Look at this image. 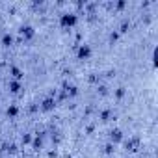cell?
Wrapping results in <instances>:
<instances>
[{
  "label": "cell",
  "instance_id": "9a60e30c",
  "mask_svg": "<svg viewBox=\"0 0 158 158\" xmlns=\"http://www.w3.org/2000/svg\"><path fill=\"white\" fill-rule=\"evenodd\" d=\"M128 30H130V21H128V19H123V21H121V24H119V30H117V32H119V35H121V34H127Z\"/></svg>",
  "mask_w": 158,
  "mask_h": 158
},
{
  "label": "cell",
  "instance_id": "7a4b0ae2",
  "mask_svg": "<svg viewBox=\"0 0 158 158\" xmlns=\"http://www.w3.org/2000/svg\"><path fill=\"white\" fill-rule=\"evenodd\" d=\"M74 48H76V60H80V61H86V60H89V58H91V54H93V50H91V47H89L88 43L76 45Z\"/></svg>",
  "mask_w": 158,
  "mask_h": 158
},
{
  "label": "cell",
  "instance_id": "f546056e",
  "mask_svg": "<svg viewBox=\"0 0 158 158\" xmlns=\"http://www.w3.org/2000/svg\"><path fill=\"white\" fill-rule=\"evenodd\" d=\"M48 158H58V151H48Z\"/></svg>",
  "mask_w": 158,
  "mask_h": 158
},
{
  "label": "cell",
  "instance_id": "9c48e42d",
  "mask_svg": "<svg viewBox=\"0 0 158 158\" xmlns=\"http://www.w3.org/2000/svg\"><path fill=\"white\" fill-rule=\"evenodd\" d=\"M10 74H11V80H19V82L24 78L23 69H21V67H17V65H10Z\"/></svg>",
  "mask_w": 158,
  "mask_h": 158
},
{
  "label": "cell",
  "instance_id": "1f68e13d",
  "mask_svg": "<svg viewBox=\"0 0 158 158\" xmlns=\"http://www.w3.org/2000/svg\"><path fill=\"white\" fill-rule=\"evenodd\" d=\"M149 6H151V2H149V0H145V2H141V8H143V10H145V8H149Z\"/></svg>",
  "mask_w": 158,
  "mask_h": 158
},
{
  "label": "cell",
  "instance_id": "7c38bea8",
  "mask_svg": "<svg viewBox=\"0 0 158 158\" xmlns=\"http://www.w3.org/2000/svg\"><path fill=\"white\" fill-rule=\"evenodd\" d=\"M61 91H65L67 93V99H76L78 95H80V89H78L76 86H73V84H69L65 89H61Z\"/></svg>",
  "mask_w": 158,
  "mask_h": 158
},
{
  "label": "cell",
  "instance_id": "cb8c5ba5",
  "mask_svg": "<svg viewBox=\"0 0 158 158\" xmlns=\"http://www.w3.org/2000/svg\"><path fill=\"white\" fill-rule=\"evenodd\" d=\"M114 152H115V145H112V143L108 141V143L104 145V154H108V156H112Z\"/></svg>",
  "mask_w": 158,
  "mask_h": 158
},
{
  "label": "cell",
  "instance_id": "7402d4cb",
  "mask_svg": "<svg viewBox=\"0 0 158 158\" xmlns=\"http://www.w3.org/2000/svg\"><path fill=\"white\" fill-rule=\"evenodd\" d=\"M125 8H127V0H117V2L114 4V10L115 11H123Z\"/></svg>",
  "mask_w": 158,
  "mask_h": 158
},
{
  "label": "cell",
  "instance_id": "484cf974",
  "mask_svg": "<svg viewBox=\"0 0 158 158\" xmlns=\"http://www.w3.org/2000/svg\"><path fill=\"white\" fill-rule=\"evenodd\" d=\"M93 112H95L93 104H88V106H86V110H84V117H89V115H91Z\"/></svg>",
  "mask_w": 158,
  "mask_h": 158
},
{
  "label": "cell",
  "instance_id": "2e32d148",
  "mask_svg": "<svg viewBox=\"0 0 158 158\" xmlns=\"http://www.w3.org/2000/svg\"><path fill=\"white\" fill-rule=\"evenodd\" d=\"M88 82H89V84H95V86H99V84H101V74H97V73H91V74L88 76Z\"/></svg>",
  "mask_w": 158,
  "mask_h": 158
},
{
  "label": "cell",
  "instance_id": "5bb4252c",
  "mask_svg": "<svg viewBox=\"0 0 158 158\" xmlns=\"http://www.w3.org/2000/svg\"><path fill=\"white\" fill-rule=\"evenodd\" d=\"M97 8H99V4H97V2H86L84 11H86L88 15H97Z\"/></svg>",
  "mask_w": 158,
  "mask_h": 158
},
{
  "label": "cell",
  "instance_id": "ba28073f",
  "mask_svg": "<svg viewBox=\"0 0 158 158\" xmlns=\"http://www.w3.org/2000/svg\"><path fill=\"white\" fill-rule=\"evenodd\" d=\"M30 145H32V149H34V151H41V149H43V145H45V132H37Z\"/></svg>",
  "mask_w": 158,
  "mask_h": 158
},
{
  "label": "cell",
  "instance_id": "52a82bcc",
  "mask_svg": "<svg viewBox=\"0 0 158 158\" xmlns=\"http://www.w3.org/2000/svg\"><path fill=\"white\" fill-rule=\"evenodd\" d=\"M112 119L115 121V119H117V115H115L110 108H104V110H101V112H99V121H101V123H110Z\"/></svg>",
  "mask_w": 158,
  "mask_h": 158
},
{
  "label": "cell",
  "instance_id": "e0dca14e",
  "mask_svg": "<svg viewBox=\"0 0 158 158\" xmlns=\"http://www.w3.org/2000/svg\"><path fill=\"white\" fill-rule=\"evenodd\" d=\"M97 93H99V97H108V86L106 84H99L97 86Z\"/></svg>",
  "mask_w": 158,
  "mask_h": 158
},
{
  "label": "cell",
  "instance_id": "8fae6325",
  "mask_svg": "<svg viewBox=\"0 0 158 158\" xmlns=\"http://www.w3.org/2000/svg\"><path fill=\"white\" fill-rule=\"evenodd\" d=\"M19 114H21V108H19L17 104H10V106L6 108V117H10V119L19 117Z\"/></svg>",
  "mask_w": 158,
  "mask_h": 158
},
{
  "label": "cell",
  "instance_id": "f1b7e54d",
  "mask_svg": "<svg viewBox=\"0 0 158 158\" xmlns=\"http://www.w3.org/2000/svg\"><path fill=\"white\" fill-rule=\"evenodd\" d=\"M104 76H106V78H114V76H115V71H114V69H110V71H108Z\"/></svg>",
  "mask_w": 158,
  "mask_h": 158
},
{
  "label": "cell",
  "instance_id": "8992f818",
  "mask_svg": "<svg viewBox=\"0 0 158 158\" xmlns=\"http://www.w3.org/2000/svg\"><path fill=\"white\" fill-rule=\"evenodd\" d=\"M54 108H56V101H54L52 97H45V99L41 101V104H39V112H45V114L54 112Z\"/></svg>",
  "mask_w": 158,
  "mask_h": 158
},
{
  "label": "cell",
  "instance_id": "603a6c76",
  "mask_svg": "<svg viewBox=\"0 0 158 158\" xmlns=\"http://www.w3.org/2000/svg\"><path fill=\"white\" fill-rule=\"evenodd\" d=\"M50 139H52V143H54V145H58V143L61 141V134H60L58 130H52V136H50Z\"/></svg>",
  "mask_w": 158,
  "mask_h": 158
},
{
  "label": "cell",
  "instance_id": "6da1fadb",
  "mask_svg": "<svg viewBox=\"0 0 158 158\" xmlns=\"http://www.w3.org/2000/svg\"><path fill=\"white\" fill-rule=\"evenodd\" d=\"M78 24V13L74 11H67V13H61L60 15V28L63 30H71Z\"/></svg>",
  "mask_w": 158,
  "mask_h": 158
},
{
  "label": "cell",
  "instance_id": "44dd1931",
  "mask_svg": "<svg viewBox=\"0 0 158 158\" xmlns=\"http://www.w3.org/2000/svg\"><path fill=\"white\" fill-rule=\"evenodd\" d=\"M32 139H34V136H32V134H28V132L21 136V143H23V145H30V143H32Z\"/></svg>",
  "mask_w": 158,
  "mask_h": 158
},
{
  "label": "cell",
  "instance_id": "5b68a950",
  "mask_svg": "<svg viewBox=\"0 0 158 158\" xmlns=\"http://www.w3.org/2000/svg\"><path fill=\"white\" fill-rule=\"evenodd\" d=\"M123 139H125V136H123V130H121V128H112V130H110L108 141H110L112 145H119V143H123Z\"/></svg>",
  "mask_w": 158,
  "mask_h": 158
},
{
  "label": "cell",
  "instance_id": "4316f807",
  "mask_svg": "<svg viewBox=\"0 0 158 158\" xmlns=\"http://www.w3.org/2000/svg\"><path fill=\"white\" fill-rule=\"evenodd\" d=\"M74 6H76V10H84L86 8V0H76Z\"/></svg>",
  "mask_w": 158,
  "mask_h": 158
},
{
  "label": "cell",
  "instance_id": "ffe728a7",
  "mask_svg": "<svg viewBox=\"0 0 158 158\" xmlns=\"http://www.w3.org/2000/svg\"><path fill=\"white\" fill-rule=\"evenodd\" d=\"M119 37H121L119 32H112V34L108 35V43H110V45H115V43L119 41Z\"/></svg>",
  "mask_w": 158,
  "mask_h": 158
},
{
  "label": "cell",
  "instance_id": "277c9868",
  "mask_svg": "<svg viewBox=\"0 0 158 158\" xmlns=\"http://www.w3.org/2000/svg\"><path fill=\"white\" fill-rule=\"evenodd\" d=\"M19 35H21V41H32L35 37V28L32 24H24L19 28Z\"/></svg>",
  "mask_w": 158,
  "mask_h": 158
},
{
  "label": "cell",
  "instance_id": "d6986e66",
  "mask_svg": "<svg viewBox=\"0 0 158 158\" xmlns=\"http://www.w3.org/2000/svg\"><path fill=\"white\" fill-rule=\"evenodd\" d=\"M6 152H8V154H11V156H13V154H17V152H19V145H17V143H8Z\"/></svg>",
  "mask_w": 158,
  "mask_h": 158
},
{
  "label": "cell",
  "instance_id": "d4e9b609",
  "mask_svg": "<svg viewBox=\"0 0 158 158\" xmlns=\"http://www.w3.org/2000/svg\"><path fill=\"white\" fill-rule=\"evenodd\" d=\"M37 112H39V104H37V102H32V104L28 106V114H30V115H35Z\"/></svg>",
  "mask_w": 158,
  "mask_h": 158
},
{
  "label": "cell",
  "instance_id": "4dcf8cb0",
  "mask_svg": "<svg viewBox=\"0 0 158 158\" xmlns=\"http://www.w3.org/2000/svg\"><path fill=\"white\" fill-rule=\"evenodd\" d=\"M86 132H88V134H93V132H95V125H89V127L86 128Z\"/></svg>",
  "mask_w": 158,
  "mask_h": 158
},
{
  "label": "cell",
  "instance_id": "4fadbf2b",
  "mask_svg": "<svg viewBox=\"0 0 158 158\" xmlns=\"http://www.w3.org/2000/svg\"><path fill=\"white\" fill-rule=\"evenodd\" d=\"M0 43H2V47L10 48V47L15 43V39H13V35H11V34H4V35H2V39H0Z\"/></svg>",
  "mask_w": 158,
  "mask_h": 158
},
{
  "label": "cell",
  "instance_id": "ac0fdd59",
  "mask_svg": "<svg viewBox=\"0 0 158 158\" xmlns=\"http://www.w3.org/2000/svg\"><path fill=\"white\" fill-rule=\"evenodd\" d=\"M125 95H127V89H125L123 86H121V88H117V89L114 91V97H115L117 101H123V99H125Z\"/></svg>",
  "mask_w": 158,
  "mask_h": 158
},
{
  "label": "cell",
  "instance_id": "83f0119b",
  "mask_svg": "<svg viewBox=\"0 0 158 158\" xmlns=\"http://www.w3.org/2000/svg\"><path fill=\"white\" fill-rule=\"evenodd\" d=\"M151 21H152V17H151V15H147V13L141 17V23H143V24H151Z\"/></svg>",
  "mask_w": 158,
  "mask_h": 158
},
{
  "label": "cell",
  "instance_id": "30bf717a",
  "mask_svg": "<svg viewBox=\"0 0 158 158\" xmlns=\"http://www.w3.org/2000/svg\"><path fill=\"white\" fill-rule=\"evenodd\" d=\"M8 89H10L11 95H19V93L23 91V82H19V80H10Z\"/></svg>",
  "mask_w": 158,
  "mask_h": 158
},
{
  "label": "cell",
  "instance_id": "3957f363",
  "mask_svg": "<svg viewBox=\"0 0 158 158\" xmlns=\"http://www.w3.org/2000/svg\"><path fill=\"white\" fill-rule=\"evenodd\" d=\"M123 145H125L127 152H138V149L141 147V138L139 136H132L128 139H123Z\"/></svg>",
  "mask_w": 158,
  "mask_h": 158
}]
</instances>
